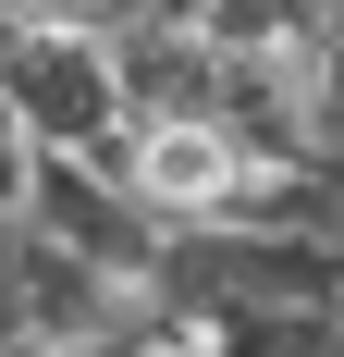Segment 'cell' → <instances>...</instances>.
<instances>
[{"label":"cell","instance_id":"6da1fadb","mask_svg":"<svg viewBox=\"0 0 344 357\" xmlns=\"http://www.w3.org/2000/svg\"><path fill=\"white\" fill-rule=\"evenodd\" d=\"M148 296L172 321H197V333L320 321V308H344V259L308 247V234H271V222H185L160 247V271H148Z\"/></svg>","mask_w":344,"mask_h":357},{"label":"cell","instance_id":"7a4b0ae2","mask_svg":"<svg viewBox=\"0 0 344 357\" xmlns=\"http://www.w3.org/2000/svg\"><path fill=\"white\" fill-rule=\"evenodd\" d=\"M0 99H13V123H25L37 148H62V160H123V86H111V50L99 37H62V25H25V50L0 62Z\"/></svg>","mask_w":344,"mask_h":357},{"label":"cell","instance_id":"3957f363","mask_svg":"<svg viewBox=\"0 0 344 357\" xmlns=\"http://www.w3.org/2000/svg\"><path fill=\"white\" fill-rule=\"evenodd\" d=\"M25 222L49 234V247L99 259L111 284H148V271H160V247H172V222H148L136 197H123V173H99V160H62V148H37Z\"/></svg>","mask_w":344,"mask_h":357},{"label":"cell","instance_id":"277c9868","mask_svg":"<svg viewBox=\"0 0 344 357\" xmlns=\"http://www.w3.org/2000/svg\"><path fill=\"white\" fill-rule=\"evenodd\" d=\"M111 173H123V197H136L148 222H172V234H185V222H234L246 185H258V160H246V148L197 111V123H136Z\"/></svg>","mask_w":344,"mask_h":357},{"label":"cell","instance_id":"5b68a950","mask_svg":"<svg viewBox=\"0 0 344 357\" xmlns=\"http://www.w3.org/2000/svg\"><path fill=\"white\" fill-rule=\"evenodd\" d=\"M25 185H37V136L13 123V99H0V222H25Z\"/></svg>","mask_w":344,"mask_h":357},{"label":"cell","instance_id":"8992f818","mask_svg":"<svg viewBox=\"0 0 344 357\" xmlns=\"http://www.w3.org/2000/svg\"><path fill=\"white\" fill-rule=\"evenodd\" d=\"M0 345H25V296H13V222H0Z\"/></svg>","mask_w":344,"mask_h":357},{"label":"cell","instance_id":"52a82bcc","mask_svg":"<svg viewBox=\"0 0 344 357\" xmlns=\"http://www.w3.org/2000/svg\"><path fill=\"white\" fill-rule=\"evenodd\" d=\"M13 50H25V0H0V62H13Z\"/></svg>","mask_w":344,"mask_h":357}]
</instances>
